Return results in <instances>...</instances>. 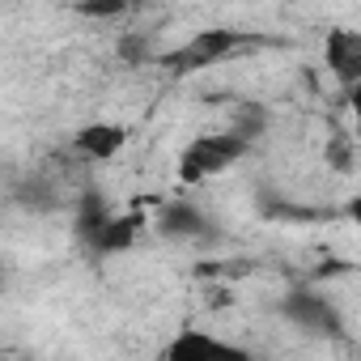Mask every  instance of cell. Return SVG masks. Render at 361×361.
<instances>
[{
	"instance_id": "7a4b0ae2",
	"label": "cell",
	"mask_w": 361,
	"mask_h": 361,
	"mask_svg": "<svg viewBox=\"0 0 361 361\" xmlns=\"http://www.w3.org/2000/svg\"><path fill=\"white\" fill-rule=\"evenodd\" d=\"M251 153V140H243L234 128H217V132H200L183 145L178 153V183H204V178L226 174L230 166H238Z\"/></svg>"
},
{
	"instance_id": "ba28073f",
	"label": "cell",
	"mask_w": 361,
	"mask_h": 361,
	"mask_svg": "<svg viewBox=\"0 0 361 361\" xmlns=\"http://www.w3.org/2000/svg\"><path fill=\"white\" fill-rule=\"evenodd\" d=\"M140 230H145V217L140 213H111V221L98 230V238H94V255H102V259H111V255H123V251H132L136 247V238H140Z\"/></svg>"
},
{
	"instance_id": "30bf717a",
	"label": "cell",
	"mask_w": 361,
	"mask_h": 361,
	"mask_svg": "<svg viewBox=\"0 0 361 361\" xmlns=\"http://www.w3.org/2000/svg\"><path fill=\"white\" fill-rule=\"evenodd\" d=\"M140 0H73V13L90 22H123Z\"/></svg>"
},
{
	"instance_id": "277c9868",
	"label": "cell",
	"mask_w": 361,
	"mask_h": 361,
	"mask_svg": "<svg viewBox=\"0 0 361 361\" xmlns=\"http://www.w3.org/2000/svg\"><path fill=\"white\" fill-rule=\"evenodd\" d=\"M153 230L166 238V243H178V247H209L221 238L217 221L209 217L204 204H196L192 196H174V200H161L157 213H153Z\"/></svg>"
},
{
	"instance_id": "6da1fadb",
	"label": "cell",
	"mask_w": 361,
	"mask_h": 361,
	"mask_svg": "<svg viewBox=\"0 0 361 361\" xmlns=\"http://www.w3.org/2000/svg\"><path fill=\"white\" fill-rule=\"evenodd\" d=\"M259 39L255 35H243L234 26H209V30H196L188 43H178L174 51L161 56V64L174 73V77H188V73H204V68H217L226 60H238L247 47H255Z\"/></svg>"
},
{
	"instance_id": "52a82bcc",
	"label": "cell",
	"mask_w": 361,
	"mask_h": 361,
	"mask_svg": "<svg viewBox=\"0 0 361 361\" xmlns=\"http://www.w3.org/2000/svg\"><path fill=\"white\" fill-rule=\"evenodd\" d=\"M327 73L344 90H357V81H361V35L353 26H336L327 35Z\"/></svg>"
},
{
	"instance_id": "9c48e42d",
	"label": "cell",
	"mask_w": 361,
	"mask_h": 361,
	"mask_svg": "<svg viewBox=\"0 0 361 361\" xmlns=\"http://www.w3.org/2000/svg\"><path fill=\"white\" fill-rule=\"evenodd\" d=\"M111 213H115V204H111L98 188H85V192L77 196V209H73V234L81 238V247H85V251L94 247L98 230L111 221Z\"/></svg>"
},
{
	"instance_id": "5b68a950",
	"label": "cell",
	"mask_w": 361,
	"mask_h": 361,
	"mask_svg": "<svg viewBox=\"0 0 361 361\" xmlns=\"http://www.w3.org/2000/svg\"><path fill=\"white\" fill-rule=\"evenodd\" d=\"M132 140V128L119 123V119H90L73 132L68 149L81 157V161H94V166H106L119 157V149Z\"/></svg>"
},
{
	"instance_id": "8fae6325",
	"label": "cell",
	"mask_w": 361,
	"mask_h": 361,
	"mask_svg": "<svg viewBox=\"0 0 361 361\" xmlns=\"http://www.w3.org/2000/svg\"><path fill=\"white\" fill-rule=\"evenodd\" d=\"M268 119H272V115H268V106H259V102H247V106H238V111L230 115V123H226V128H234L243 140H251V145H255V140L268 132Z\"/></svg>"
},
{
	"instance_id": "3957f363",
	"label": "cell",
	"mask_w": 361,
	"mask_h": 361,
	"mask_svg": "<svg viewBox=\"0 0 361 361\" xmlns=\"http://www.w3.org/2000/svg\"><path fill=\"white\" fill-rule=\"evenodd\" d=\"M276 314H281L289 327L306 331V336H340V331H344L340 306H336L323 289H314V285H289V289L281 293V302H276Z\"/></svg>"
},
{
	"instance_id": "8992f818",
	"label": "cell",
	"mask_w": 361,
	"mask_h": 361,
	"mask_svg": "<svg viewBox=\"0 0 361 361\" xmlns=\"http://www.w3.org/2000/svg\"><path fill=\"white\" fill-rule=\"evenodd\" d=\"M166 361H204V357H247V348L221 340V336H209L200 327H183L166 348H161Z\"/></svg>"
}]
</instances>
